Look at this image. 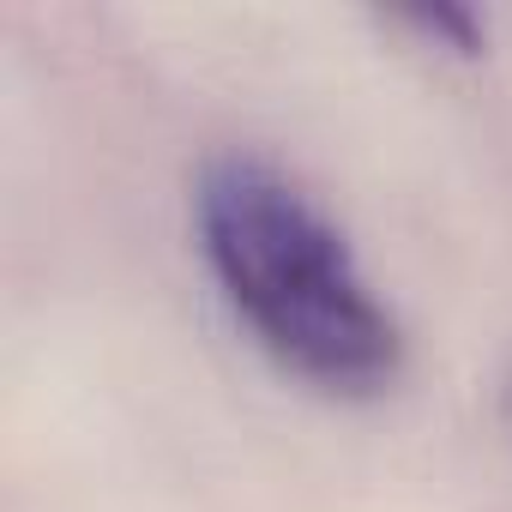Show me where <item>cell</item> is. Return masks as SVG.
Wrapping results in <instances>:
<instances>
[{"label": "cell", "instance_id": "1", "mask_svg": "<svg viewBox=\"0 0 512 512\" xmlns=\"http://www.w3.org/2000/svg\"><path fill=\"white\" fill-rule=\"evenodd\" d=\"M199 235L229 308L284 368L326 392H380L398 374L392 314L296 181L253 157H217L199 175Z\"/></svg>", "mask_w": 512, "mask_h": 512}, {"label": "cell", "instance_id": "2", "mask_svg": "<svg viewBox=\"0 0 512 512\" xmlns=\"http://www.w3.org/2000/svg\"><path fill=\"white\" fill-rule=\"evenodd\" d=\"M416 31H428V37H446L452 49H476V19L470 13H458V7H416V13H404Z\"/></svg>", "mask_w": 512, "mask_h": 512}]
</instances>
